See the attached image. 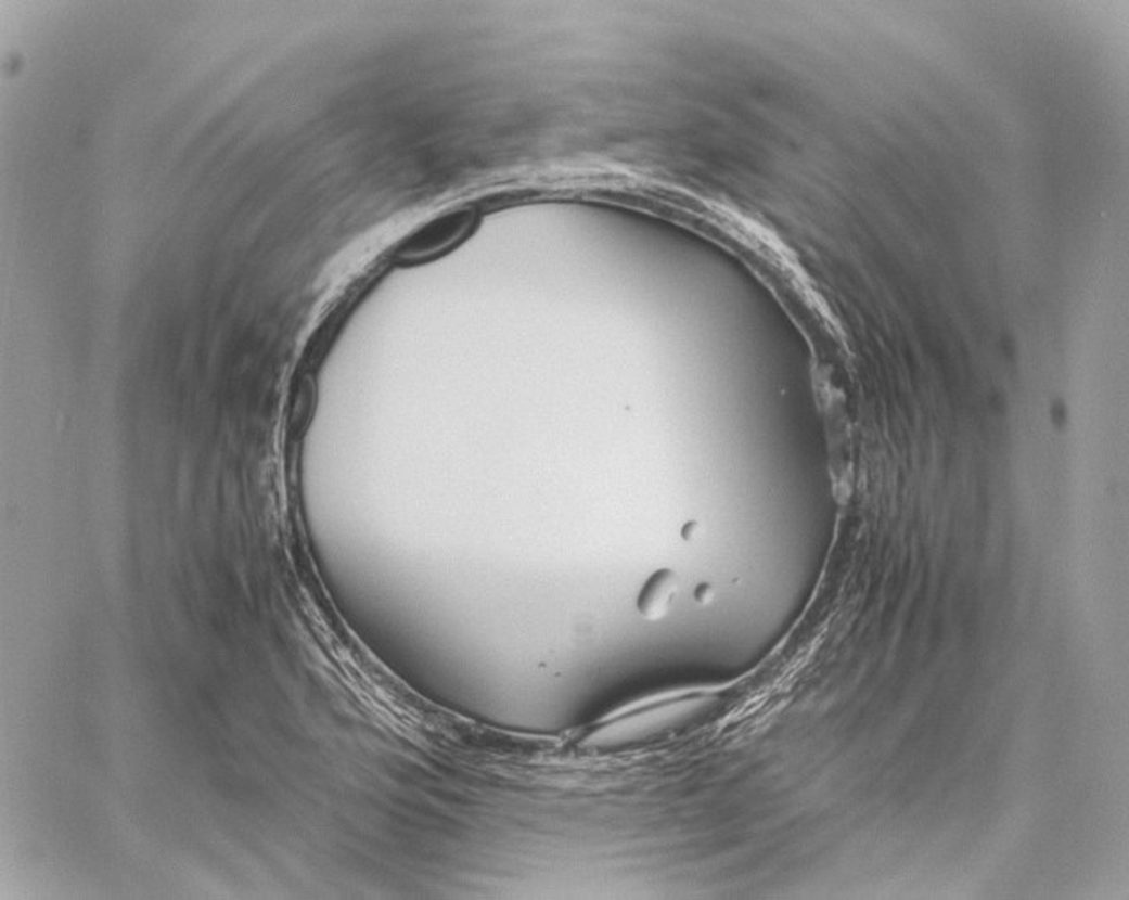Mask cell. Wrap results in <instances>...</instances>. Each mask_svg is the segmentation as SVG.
I'll return each instance as SVG.
<instances>
[{
  "mask_svg": "<svg viewBox=\"0 0 1129 900\" xmlns=\"http://www.w3.org/2000/svg\"><path fill=\"white\" fill-rule=\"evenodd\" d=\"M679 581L673 571L662 570L649 579L639 597V612L645 620H659L678 597Z\"/></svg>",
  "mask_w": 1129,
  "mask_h": 900,
  "instance_id": "6da1fadb",
  "label": "cell"
}]
</instances>
